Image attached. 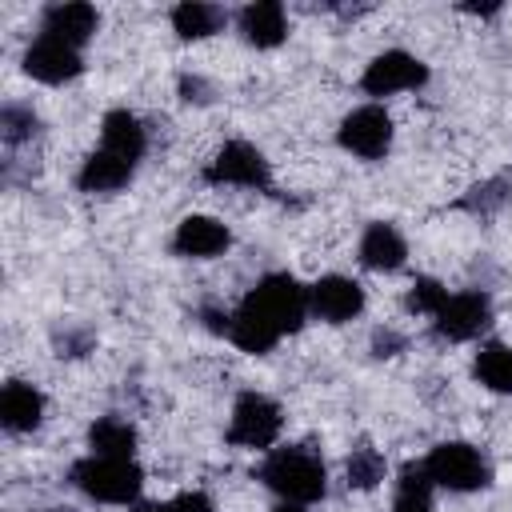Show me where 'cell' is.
Returning <instances> with one entry per match:
<instances>
[{"label": "cell", "mask_w": 512, "mask_h": 512, "mask_svg": "<svg viewBox=\"0 0 512 512\" xmlns=\"http://www.w3.org/2000/svg\"><path fill=\"white\" fill-rule=\"evenodd\" d=\"M48 340H52V352L60 360H84L96 352V328L84 320H60Z\"/></svg>", "instance_id": "25"}, {"label": "cell", "mask_w": 512, "mask_h": 512, "mask_svg": "<svg viewBox=\"0 0 512 512\" xmlns=\"http://www.w3.org/2000/svg\"><path fill=\"white\" fill-rule=\"evenodd\" d=\"M392 140H396V124H392V112L384 104H356L340 116L336 124V144L352 156V160H364V164H376L392 152Z\"/></svg>", "instance_id": "7"}, {"label": "cell", "mask_w": 512, "mask_h": 512, "mask_svg": "<svg viewBox=\"0 0 512 512\" xmlns=\"http://www.w3.org/2000/svg\"><path fill=\"white\" fill-rule=\"evenodd\" d=\"M508 200H512V184H508V180H500V176H492V180H484V184L468 188V196L460 200V208H464V212H472V216H496Z\"/></svg>", "instance_id": "27"}, {"label": "cell", "mask_w": 512, "mask_h": 512, "mask_svg": "<svg viewBox=\"0 0 512 512\" xmlns=\"http://www.w3.org/2000/svg\"><path fill=\"white\" fill-rule=\"evenodd\" d=\"M356 260L368 272L392 276L408 264V236L392 224V220H368L360 240H356Z\"/></svg>", "instance_id": "14"}, {"label": "cell", "mask_w": 512, "mask_h": 512, "mask_svg": "<svg viewBox=\"0 0 512 512\" xmlns=\"http://www.w3.org/2000/svg\"><path fill=\"white\" fill-rule=\"evenodd\" d=\"M196 320H200V328L204 332H212V336H224L228 340V328H232V308H224V304H200L196 308Z\"/></svg>", "instance_id": "30"}, {"label": "cell", "mask_w": 512, "mask_h": 512, "mask_svg": "<svg viewBox=\"0 0 512 512\" xmlns=\"http://www.w3.org/2000/svg\"><path fill=\"white\" fill-rule=\"evenodd\" d=\"M136 448H140V428H136L128 416L108 412V416H96V420L88 424V452L136 460Z\"/></svg>", "instance_id": "20"}, {"label": "cell", "mask_w": 512, "mask_h": 512, "mask_svg": "<svg viewBox=\"0 0 512 512\" xmlns=\"http://www.w3.org/2000/svg\"><path fill=\"white\" fill-rule=\"evenodd\" d=\"M256 480L276 500L316 504L328 496V464L308 444H276L272 452H264L256 464Z\"/></svg>", "instance_id": "1"}, {"label": "cell", "mask_w": 512, "mask_h": 512, "mask_svg": "<svg viewBox=\"0 0 512 512\" xmlns=\"http://www.w3.org/2000/svg\"><path fill=\"white\" fill-rule=\"evenodd\" d=\"M280 432H284V408L276 396L248 388L232 400L228 432H224L228 444L248 448V452H272L280 444Z\"/></svg>", "instance_id": "5"}, {"label": "cell", "mask_w": 512, "mask_h": 512, "mask_svg": "<svg viewBox=\"0 0 512 512\" xmlns=\"http://www.w3.org/2000/svg\"><path fill=\"white\" fill-rule=\"evenodd\" d=\"M492 296L484 288H460L448 292L444 308L432 316V332L448 344H472L492 328Z\"/></svg>", "instance_id": "9"}, {"label": "cell", "mask_w": 512, "mask_h": 512, "mask_svg": "<svg viewBox=\"0 0 512 512\" xmlns=\"http://www.w3.org/2000/svg\"><path fill=\"white\" fill-rule=\"evenodd\" d=\"M100 148L128 164H140L148 152V124L132 108H108L100 116Z\"/></svg>", "instance_id": "18"}, {"label": "cell", "mask_w": 512, "mask_h": 512, "mask_svg": "<svg viewBox=\"0 0 512 512\" xmlns=\"http://www.w3.org/2000/svg\"><path fill=\"white\" fill-rule=\"evenodd\" d=\"M420 464H424L428 480L436 484V492L472 496L492 484V460L472 440H440L428 448V456Z\"/></svg>", "instance_id": "4"}, {"label": "cell", "mask_w": 512, "mask_h": 512, "mask_svg": "<svg viewBox=\"0 0 512 512\" xmlns=\"http://www.w3.org/2000/svg\"><path fill=\"white\" fill-rule=\"evenodd\" d=\"M36 136H40V112L24 100H8L0 108V140L16 152V148H28Z\"/></svg>", "instance_id": "24"}, {"label": "cell", "mask_w": 512, "mask_h": 512, "mask_svg": "<svg viewBox=\"0 0 512 512\" xmlns=\"http://www.w3.org/2000/svg\"><path fill=\"white\" fill-rule=\"evenodd\" d=\"M32 512H76V508H32Z\"/></svg>", "instance_id": "35"}, {"label": "cell", "mask_w": 512, "mask_h": 512, "mask_svg": "<svg viewBox=\"0 0 512 512\" xmlns=\"http://www.w3.org/2000/svg\"><path fill=\"white\" fill-rule=\"evenodd\" d=\"M368 308V292L356 276L344 272H324L308 284V312L320 324H352Z\"/></svg>", "instance_id": "10"}, {"label": "cell", "mask_w": 512, "mask_h": 512, "mask_svg": "<svg viewBox=\"0 0 512 512\" xmlns=\"http://www.w3.org/2000/svg\"><path fill=\"white\" fill-rule=\"evenodd\" d=\"M48 416V396L32 380H8L0 388V424L12 436H32Z\"/></svg>", "instance_id": "15"}, {"label": "cell", "mask_w": 512, "mask_h": 512, "mask_svg": "<svg viewBox=\"0 0 512 512\" xmlns=\"http://www.w3.org/2000/svg\"><path fill=\"white\" fill-rule=\"evenodd\" d=\"M428 80H432V68H428L416 52H408V48H384V52H376V56L364 64V72H360V92H364L372 104H384V100H392V96H408V92L428 88Z\"/></svg>", "instance_id": "6"}, {"label": "cell", "mask_w": 512, "mask_h": 512, "mask_svg": "<svg viewBox=\"0 0 512 512\" xmlns=\"http://www.w3.org/2000/svg\"><path fill=\"white\" fill-rule=\"evenodd\" d=\"M232 24H236V36H240L248 48H256V52L280 48V44L288 40V32H292L288 8H284L280 0H252V4H244V8L232 16Z\"/></svg>", "instance_id": "13"}, {"label": "cell", "mask_w": 512, "mask_h": 512, "mask_svg": "<svg viewBox=\"0 0 512 512\" xmlns=\"http://www.w3.org/2000/svg\"><path fill=\"white\" fill-rule=\"evenodd\" d=\"M444 300H448V284H444V280H436V276H416V280L408 284V292H404V312L432 320V316L444 308Z\"/></svg>", "instance_id": "26"}, {"label": "cell", "mask_w": 512, "mask_h": 512, "mask_svg": "<svg viewBox=\"0 0 512 512\" xmlns=\"http://www.w3.org/2000/svg\"><path fill=\"white\" fill-rule=\"evenodd\" d=\"M68 484L88 496L92 504H116V508H136L144 500V468L128 456H96L84 452L68 468Z\"/></svg>", "instance_id": "2"}, {"label": "cell", "mask_w": 512, "mask_h": 512, "mask_svg": "<svg viewBox=\"0 0 512 512\" xmlns=\"http://www.w3.org/2000/svg\"><path fill=\"white\" fill-rule=\"evenodd\" d=\"M168 24L172 32L184 40V44H196V40H208L216 32H224L232 24L228 8L220 4H204V0H180L172 12H168Z\"/></svg>", "instance_id": "19"}, {"label": "cell", "mask_w": 512, "mask_h": 512, "mask_svg": "<svg viewBox=\"0 0 512 512\" xmlns=\"http://www.w3.org/2000/svg\"><path fill=\"white\" fill-rule=\"evenodd\" d=\"M232 248V228L220 216L188 212L172 228V252L180 260H220Z\"/></svg>", "instance_id": "12"}, {"label": "cell", "mask_w": 512, "mask_h": 512, "mask_svg": "<svg viewBox=\"0 0 512 512\" xmlns=\"http://www.w3.org/2000/svg\"><path fill=\"white\" fill-rule=\"evenodd\" d=\"M464 12H468V16H496V12H500V4H468Z\"/></svg>", "instance_id": "34"}, {"label": "cell", "mask_w": 512, "mask_h": 512, "mask_svg": "<svg viewBox=\"0 0 512 512\" xmlns=\"http://www.w3.org/2000/svg\"><path fill=\"white\" fill-rule=\"evenodd\" d=\"M40 32L84 52V44L100 32V12L92 4H84V0H56V4H48L40 12Z\"/></svg>", "instance_id": "16"}, {"label": "cell", "mask_w": 512, "mask_h": 512, "mask_svg": "<svg viewBox=\"0 0 512 512\" xmlns=\"http://www.w3.org/2000/svg\"><path fill=\"white\" fill-rule=\"evenodd\" d=\"M168 508L172 512H216V500L204 488H184V492H176L168 500Z\"/></svg>", "instance_id": "31"}, {"label": "cell", "mask_w": 512, "mask_h": 512, "mask_svg": "<svg viewBox=\"0 0 512 512\" xmlns=\"http://www.w3.org/2000/svg\"><path fill=\"white\" fill-rule=\"evenodd\" d=\"M204 184L212 188H244V192H268L272 188V164L252 140H224L212 160L204 164Z\"/></svg>", "instance_id": "8"}, {"label": "cell", "mask_w": 512, "mask_h": 512, "mask_svg": "<svg viewBox=\"0 0 512 512\" xmlns=\"http://www.w3.org/2000/svg\"><path fill=\"white\" fill-rule=\"evenodd\" d=\"M472 380L492 396H512V344L484 340L472 356Z\"/></svg>", "instance_id": "21"}, {"label": "cell", "mask_w": 512, "mask_h": 512, "mask_svg": "<svg viewBox=\"0 0 512 512\" xmlns=\"http://www.w3.org/2000/svg\"><path fill=\"white\" fill-rule=\"evenodd\" d=\"M388 480V460L380 448L372 444H356L348 456H344V484L352 492H372Z\"/></svg>", "instance_id": "23"}, {"label": "cell", "mask_w": 512, "mask_h": 512, "mask_svg": "<svg viewBox=\"0 0 512 512\" xmlns=\"http://www.w3.org/2000/svg\"><path fill=\"white\" fill-rule=\"evenodd\" d=\"M432 496H436V484L428 480L424 464H404L396 476V492H392L388 512H436Z\"/></svg>", "instance_id": "22"}, {"label": "cell", "mask_w": 512, "mask_h": 512, "mask_svg": "<svg viewBox=\"0 0 512 512\" xmlns=\"http://www.w3.org/2000/svg\"><path fill=\"white\" fill-rule=\"evenodd\" d=\"M368 352H372L376 360H392V356L408 352V332H400L396 324H380V328H372V336H368Z\"/></svg>", "instance_id": "29"}, {"label": "cell", "mask_w": 512, "mask_h": 512, "mask_svg": "<svg viewBox=\"0 0 512 512\" xmlns=\"http://www.w3.org/2000/svg\"><path fill=\"white\" fill-rule=\"evenodd\" d=\"M244 308H252L280 340L300 332L304 320H312L308 312V284H300L292 272H264L240 300Z\"/></svg>", "instance_id": "3"}, {"label": "cell", "mask_w": 512, "mask_h": 512, "mask_svg": "<svg viewBox=\"0 0 512 512\" xmlns=\"http://www.w3.org/2000/svg\"><path fill=\"white\" fill-rule=\"evenodd\" d=\"M128 512H172V508H168V500H140V504L128 508Z\"/></svg>", "instance_id": "33"}, {"label": "cell", "mask_w": 512, "mask_h": 512, "mask_svg": "<svg viewBox=\"0 0 512 512\" xmlns=\"http://www.w3.org/2000/svg\"><path fill=\"white\" fill-rule=\"evenodd\" d=\"M132 176H136V164H128V160H120L96 144L76 168V188L84 196H116L132 184Z\"/></svg>", "instance_id": "17"}, {"label": "cell", "mask_w": 512, "mask_h": 512, "mask_svg": "<svg viewBox=\"0 0 512 512\" xmlns=\"http://www.w3.org/2000/svg\"><path fill=\"white\" fill-rule=\"evenodd\" d=\"M176 96H180L184 104H192V108H204V104L216 100V84H212L204 72H180V80H176Z\"/></svg>", "instance_id": "28"}, {"label": "cell", "mask_w": 512, "mask_h": 512, "mask_svg": "<svg viewBox=\"0 0 512 512\" xmlns=\"http://www.w3.org/2000/svg\"><path fill=\"white\" fill-rule=\"evenodd\" d=\"M268 512H312V504H296V500H276Z\"/></svg>", "instance_id": "32"}, {"label": "cell", "mask_w": 512, "mask_h": 512, "mask_svg": "<svg viewBox=\"0 0 512 512\" xmlns=\"http://www.w3.org/2000/svg\"><path fill=\"white\" fill-rule=\"evenodd\" d=\"M20 68L28 80L36 84H48V88H60V84H72L80 72H84V52L56 40V36H44L36 32L20 56Z\"/></svg>", "instance_id": "11"}]
</instances>
